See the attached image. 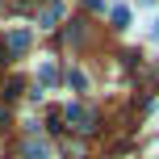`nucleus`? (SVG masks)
Wrapping results in <instances>:
<instances>
[{
    "label": "nucleus",
    "mask_w": 159,
    "mask_h": 159,
    "mask_svg": "<svg viewBox=\"0 0 159 159\" xmlns=\"http://www.w3.org/2000/svg\"><path fill=\"white\" fill-rule=\"evenodd\" d=\"M30 38H34V34L25 30V25H13V30L4 34V46H8V55H25V50H30Z\"/></svg>",
    "instance_id": "nucleus-1"
},
{
    "label": "nucleus",
    "mask_w": 159,
    "mask_h": 159,
    "mask_svg": "<svg viewBox=\"0 0 159 159\" xmlns=\"http://www.w3.org/2000/svg\"><path fill=\"white\" fill-rule=\"evenodd\" d=\"M67 121H71L75 130H92V121H96V113L92 109H84V105H67V113H63Z\"/></svg>",
    "instance_id": "nucleus-2"
},
{
    "label": "nucleus",
    "mask_w": 159,
    "mask_h": 159,
    "mask_svg": "<svg viewBox=\"0 0 159 159\" xmlns=\"http://www.w3.org/2000/svg\"><path fill=\"white\" fill-rule=\"evenodd\" d=\"M59 21H63V0L46 4V8H42V17H38V25H42V30H55Z\"/></svg>",
    "instance_id": "nucleus-3"
},
{
    "label": "nucleus",
    "mask_w": 159,
    "mask_h": 159,
    "mask_svg": "<svg viewBox=\"0 0 159 159\" xmlns=\"http://www.w3.org/2000/svg\"><path fill=\"white\" fill-rule=\"evenodd\" d=\"M21 155H25V159H50V147L42 143V138H30V143L21 147Z\"/></svg>",
    "instance_id": "nucleus-4"
},
{
    "label": "nucleus",
    "mask_w": 159,
    "mask_h": 159,
    "mask_svg": "<svg viewBox=\"0 0 159 159\" xmlns=\"http://www.w3.org/2000/svg\"><path fill=\"white\" fill-rule=\"evenodd\" d=\"M113 25H117V30H126V25H130V8H126V4L113 8Z\"/></svg>",
    "instance_id": "nucleus-5"
},
{
    "label": "nucleus",
    "mask_w": 159,
    "mask_h": 159,
    "mask_svg": "<svg viewBox=\"0 0 159 159\" xmlns=\"http://www.w3.org/2000/svg\"><path fill=\"white\" fill-rule=\"evenodd\" d=\"M38 80H42V84H55V63H42L38 67Z\"/></svg>",
    "instance_id": "nucleus-6"
},
{
    "label": "nucleus",
    "mask_w": 159,
    "mask_h": 159,
    "mask_svg": "<svg viewBox=\"0 0 159 159\" xmlns=\"http://www.w3.org/2000/svg\"><path fill=\"white\" fill-rule=\"evenodd\" d=\"M84 4H88V8H96V13H101V8H105V0H84Z\"/></svg>",
    "instance_id": "nucleus-7"
},
{
    "label": "nucleus",
    "mask_w": 159,
    "mask_h": 159,
    "mask_svg": "<svg viewBox=\"0 0 159 159\" xmlns=\"http://www.w3.org/2000/svg\"><path fill=\"white\" fill-rule=\"evenodd\" d=\"M4 59H8V55H4V46H0V67H4Z\"/></svg>",
    "instance_id": "nucleus-8"
}]
</instances>
